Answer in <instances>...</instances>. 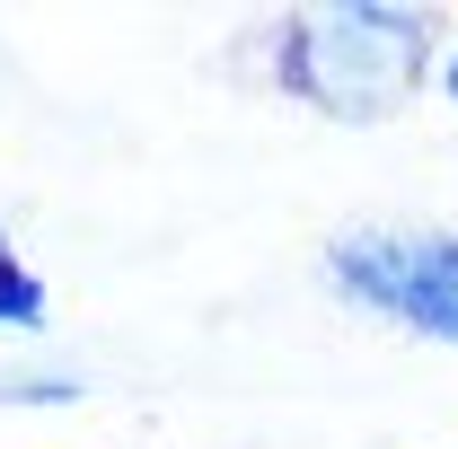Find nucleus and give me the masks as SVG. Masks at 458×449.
<instances>
[{
    "instance_id": "20e7f679",
    "label": "nucleus",
    "mask_w": 458,
    "mask_h": 449,
    "mask_svg": "<svg viewBox=\"0 0 458 449\" xmlns=\"http://www.w3.org/2000/svg\"><path fill=\"white\" fill-rule=\"evenodd\" d=\"M80 379H54V370H27V379H9L0 370V405H71Z\"/></svg>"
},
{
    "instance_id": "f257e3e1",
    "label": "nucleus",
    "mask_w": 458,
    "mask_h": 449,
    "mask_svg": "<svg viewBox=\"0 0 458 449\" xmlns=\"http://www.w3.org/2000/svg\"><path fill=\"white\" fill-rule=\"evenodd\" d=\"M274 71L291 97H309L335 123H388L432 71V18L388 0H335L283 27Z\"/></svg>"
},
{
    "instance_id": "f03ea898",
    "label": "nucleus",
    "mask_w": 458,
    "mask_h": 449,
    "mask_svg": "<svg viewBox=\"0 0 458 449\" xmlns=\"http://www.w3.org/2000/svg\"><path fill=\"white\" fill-rule=\"evenodd\" d=\"M327 282L405 335L458 343V229H344L327 247Z\"/></svg>"
},
{
    "instance_id": "39448f33",
    "label": "nucleus",
    "mask_w": 458,
    "mask_h": 449,
    "mask_svg": "<svg viewBox=\"0 0 458 449\" xmlns=\"http://www.w3.org/2000/svg\"><path fill=\"white\" fill-rule=\"evenodd\" d=\"M441 97H450V106H458V54L441 62Z\"/></svg>"
},
{
    "instance_id": "7ed1b4c3",
    "label": "nucleus",
    "mask_w": 458,
    "mask_h": 449,
    "mask_svg": "<svg viewBox=\"0 0 458 449\" xmlns=\"http://www.w3.org/2000/svg\"><path fill=\"white\" fill-rule=\"evenodd\" d=\"M45 318V291H36V274L0 247V326H36Z\"/></svg>"
}]
</instances>
